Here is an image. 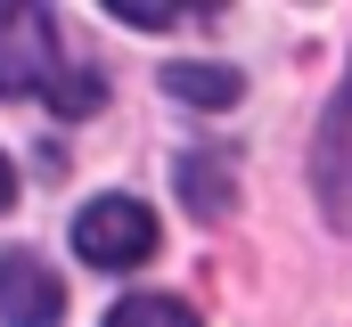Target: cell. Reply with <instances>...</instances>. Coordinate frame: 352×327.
I'll use <instances>...</instances> for the list:
<instances>
[{
  "label": "cell",
  "mask_w": 352,
  "mask_h": 327,
  "mask_svg": "<svg viewBox=\"0 0 352 327\" xmlns=\"http://www.w3.org/2000/svg\"><path fill=\"white\" fill-rule=\"evenodd\" d=\"M8 205H16V172L0 164V213H8Z\"/></svg>",
  "instance_id": "9"
},
{
  "label": "cell",
  "mask_w": 352,
  "mask_h": 327,
  "mask_svg": "<svg viewBox=\"0 0 352 327\" xmlns=\"http://www.w3.org/2000/svg\"><path fill=\"white\" fill-rule=\"evenodd\" d=\"M107 327H197V311L173 303V295H131V303L107 311Z\"/></svg>",
  "instance_id": "7"
},
{
  "label": "cell",
  "mask_w": 352,
  "mask_h": 327,
  "mask_svg": "<svg viewBox=\"0 0 352 327\" xmlns=\"http://www.w3.org/2000/svg\"><path fill=\"white\" fill-rule=\"evenodd\" d=\"M50 106H58V115H90V106H98V74H66L50 90Z\"/></svg>",
  "instance_id": "8"
},
{
  "label": "cell",
  "mask_w": 352,
  "mask_h": 327,
  "mask_svg": "<svg viewBox=\"0 0 352 327\" xmlns=\"http://www.w3.org/2000/svg\"><path fill=\"white\" fill-rule=\"evenodd\" d=\"M180 196H188V213L221 221V213H230V156H221V148H213V156H180Z\"/></svg>",
  "instance_id": "6"
},
{
  "label": "cell",
  "mask_w": 352,
  "mask_h": 327,
  "mask_svg": "<svg viewBox=\"0 0 352 327\" xmlns=\"http://www.w3.org/2000/svg\"><path fill=\"white\" fill-rule=\"evenodd\" d=\"M74 253L98 262V270H131L156 253V213L140 196H90L82 221H74Z\"/></svg>",
  "instance_id": "2"
},
{
  "label": "cell",
  "mask_w": 352,
  "mask_h": 327,
  "mask_svg": "<svg viewBox=\"0 0 352 327\" xmlns=\"http://www.w3.org/2000/svg\"><path fill=\"white\" fill-rule=\"evenodd\" d=\"M66 82V41H58V16L50 8H0V98H25V90H58Z\"/></svg>",
  "instance_id": "1"
},
{
  "label": "cell",
  "mask_w": 352,
  "mask_h": 327,
  "mask_svg": "<svg viewBox=\"0 0 352 327\" xmlns=\"http://www.w3.org/2000/svg\"><path fill=\"white\" fill-rule=\"evenodd\" d=\"M164 90H173L180 106H238L246 74H238V66H197V58H180V66H164Z\"/></svg>",
  "instance_id": "5"
},
{
  "label": "cell",
  "mask_w": 352,
  "mask_h": 327,
  "mask_svg": "<svg viewBox=\"0 0 352 327\" xmlns=\"http://www.w3.org/2000/svg\"><path fill=\"white\" fill-rule=\"evenodd\" d=\"M0 319L8 327H58L66 319V286L41 253H0Z\"/></svg>",
  "instance_id": "4"
},
{
  "label": "cell",
  "mask_w": 352,
  "mask_h": 327,
  "mask_svg": "<svg viewBox=\"0 0 352 327\" xmlns=\"http://www.w3.org/2000/svg\"><path fill=\"white\" fill-rule=\"evenodd\" d=\"M311 188H320L328 221L352 238V66L328 98V115H320V139H311Z\"/></svg>",
  "instance_id": "3"
}]
</instances>
